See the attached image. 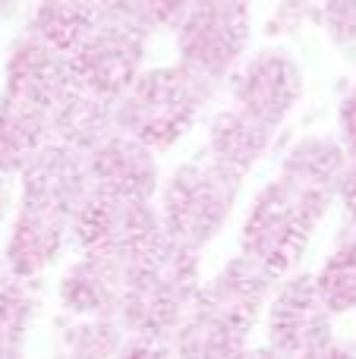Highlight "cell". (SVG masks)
Here are the masks:
<instances>
[{
	"instance_id": "obj_1",
	"label": "cell",
	"mask_w": 356,
	"mask_h": 359,
	"mask_svg": "<svg viewBox=\"0 0 356 359\" xmlns=\"http://www.w3.org/2000/svg\"><path fill=\"white\" fill-rule=\"evenodd\" d=\"M328 290L341 303L356 299V255H341V262H334L331 271H325V293Z\"/></svg>"
}]
</instances>
